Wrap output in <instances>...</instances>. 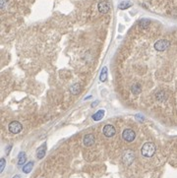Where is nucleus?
Returning <instances> with one entry per match:
<instances>
[{
    "label": "nucleus",
    "mask_w": 177,
    "mask_h": 178,
    "mask_svg": "<svg viewBox=\"0 0 177 178\" xmlns=\"http://www.w3.org/2000/svg\"><path fill=\"white\" fill-rule=\"evenodd\" d=\"M156 145L154 143L148 142L143 145V147L141 149V154L145 157H152L154 155V153H156Z\"/></svg>",
    "instance_id": "obj_1"
},
{
    "label": "nucleus",
    "mask_w": 177,
    "mask_h": 178,
    "mask_svg": "<svg viewBox=\"0 0 177 178\" xmlns=\"http://www.w3.org/2000/svg\"><path fill=\"white\" fill-rule=\"evenodd\" d=\"M169 46H170V43H169L168 41H166V39H159V41H158L154 43V47L156 51L163 52V51L166 50Z\"/></svg>",
    "instance_id": "obj_2"
},
{
    "label": "nucleus",
    "mask_w": 177,
    "mask_h": 178,
    "mask_svg": "<svg viewBox=\"0 0 177 178\" xmlns=\"http://www.w3.org/2000/svg\"><path fill=\"white\" fill-rule=\"evenodd\" d=\"M134 159H135V154L131 150L126 151L123 154V155H122V160H123V162L126 165H130L134 162Z\"/></svg>",
    "instance_id": "obj_3"
},
{
    "label": "nucleus",
    "mask_w": 177,
    "mask_h": 178,
    "mask_svg": "<svg viewBox=\"0 0 177 178\" xmlns=\"http://www.w3.org/2000/svg\"><path fill=\"white\" fill-rule=\"evenodd\" d=\"M8 129L13 134H18L23 129V126H22V124L19 121H12L8 126Z\"/></svg>",
    "instance_id": "obj_4"
},
{
    "label": "nucleus",
    "mask_w": 177,
    "mask_h": 178,
    "mask_svg": "<svg viewBox=\"0 0 177 178\" xmlns=\"http://www.w3.org/2000/svg\"><path fill=\"white\" fill-rule=\"evenodd\" d=\"M122 137H123V139L125 140L126 142L131 143L135 140L136 134L132 129H125L123 131V133H122Z\"/></svg>",
    "instance_id": "obj_5"
},
{
    "label": "nucleus",
    "mask_w": 177,
    "mask_h": 178,
    "mask_svg": "<svg viewBox=\"0 0 177 178\" xmlns=\"http://www.w3.org/2000/svg\"><path fill=\"white\" fill-rule=\"evenodd\" d=\"M103 135L105 136V137H107V138H111V137H113V136L115 135L116 130H115V128H114L112 125L107 124V125H105V126H104V127H103Z\"/></svg>",
    "instance_id": "obj_6"
},
{
    "label": "nucleus",
    "mask_w": 177,
    "mask_h": 178,
    "mask_svg": "<svg viewBox=\"0 0 177 178\" xmlns=\"http://www.w3.org/2000/svg\"><path fill=\"white\" fill-rule=\"evenodd\" d=\"M110 10V5H109L108 1L106 0H103L98 3V11L101 14H106L107 12Z\"/></svg>",
    "instance_id": "obj_7"
},
{
    "label": "nucleus",
    "mask_w": 177,
    "mask_h": 178,
    "mask_svg": "<svg viewBox=\"0 0 177 178\" xmlns=\"http://www.w3.org/2000/svg\"><path fill=\"white\" fill-rule=\"evenodd\" d=\"M154 98L160 102H163V101L167 100V93L163 90H159L154 93Z\"/></svg>",
    "instance_id": "obj_8"
},
{
    "label": "nucleus",
    "mask_w": 177,
    "mask_h": 178,
    "mask_svg": "<svg viewBox=\"0 0 177 178\" xmlns=\"http://www.w3.org/2000/svg\"><path fill=\"white\" fill-rule=\"evenodd\" d=\"M83 143L86 147H91V146H93L94 143V136L93 134L86 135L83 139Z\"/></svg>",
    "instance_id": "obj_9"
},
{
    "label": "nucleus",
    "mask_w": 177,
    "mask_h": 178,
    "mask_svg": "<svg viewBox=\"0 0 177 178\" xmlns=\"http://www.w3.org/2000/svg\"><path fill=\"white\" fill-rule=\"evenodd\" d=\"M142 90H143V88H142L141 84H139V83H135L134 85H132V87H131V91L135 96L140 95L142 93Z\"/></svg>",
    "instance_id": "obj_10"
},
{
    "label": "nucleus",
    "mask_w": 177,
    "mask_h": 178,
    "mask_svg": "<svg viewBox=\"0 0 177 178\" xmlns=\"http://www.w3.org/2000/svg\"><path fill=\"white\" fill-rule=\"evenodd\" d=\"M45 151H46V144L44 143V144L42 145L39 150H37V159H42V157L45 155Z\"/></svg>",
    "instance_id": "obj_11"
},
{
    "label": "nucleus",
    "mask_w": 177,
    "mask_h": 178,
    "mask_svg": "<svg viewBox=\"0 0 177 178\" xmlns=\"http://www.w3.org/2000/svg\"><path fill=\"white\" fill-rule=\"evenodd\" d=\"M70 91L73 96H78L80 93V91H81V86H80V84L79 83L74 84V85L70 88Z\"/></svg>",
    "instance_id": "obj_12"
},
{
    "label": "nucleus",
    "mask_w": 177,
    "mask_h": 178,
    "mask_svg": "<svg viewBox=\"0 0 177 178\" xmlns=\"http://www.w3.org/2000/svg\"><path fill=\"white\" fill-rule=\"evenodd\" d=\"M104 116V110H98L96 114L93 115V119L94 121H99L101 119H103Z\"/></svg>",
    "instance_id": "obj_13"
},
{
    "label": "nucleus",
    "mask_w": 177,
    "mask_h": 178,
    "mask_svg": "<svg viewBox=\"0 0 177 178\" xmlns=\"http://www.w3.org/2000/svg\"><path fill=\"white\" fill-rule=\"evenodd\" d=\"M33 166H34V162H28L25 166L23 167V172L24 173H30L33 169Z\"/></svg>",
    "instance_id": "obj_14"
},
{
    "label": "nucleus",
    "mask_w": 177,
    "mask_h": 178,
    "mask_svg": "<svg viewBox=\"0 0 177 178\" xmlns=\"http://www.w3.org/2000/svg\"><path fill=\"white\" fill-rule=\"evenodd\" d=\"M26 162V154L24 152H21L18 155V165H22Z\"/></svg>",
    "instance_id": "obj_15"
},
{
    "label": "nucleus",
    "mask_w": 177,
    "mask_h": 178,
    "mask_svg": "<svg viewBox=\"0 0 177 178\" xmlns=\"http://www.w3.org/2000/svg\"><path fill=\"white\" fill-rule=\"evenodd\" d=\"M106 79H107V68L103 67L101 74V77H99V80H101V82H105Z\"/></svg>",
    "instance_id": "obj_16"
},
{
    "label": "nucleus",
    "mask_w": 177,
    "mask_h": 178,
    "mask_svg": "<svg viewBox=\"0 0 177 178\" xmlns=\"http://www.w3.org/2000/svg\"><path fill=\"white\" fill-rule=\"evenodd\" d=\"M131 6H132V3L130 1H123V2H121V3L119 4V9L125 10L127 8H129V7H131Z\"/></svg>",
    "instance_id": "obj_17"
},
{
    "label": "nucleus",
    "mask_w": 177,
    "mask_h": 178,
    "mask_svg": "<svg viewBox=\"0 0 177 178\" xmlns=\"http://www.w3.org/2000/svg\"><path fill=\"white\" fill-rule=\"evenodd\" d=\"M149 24H151V22L149 21V20H147V19H143V20H141L140 22H139V26L141 27V28H148V27L149 26Z\"/></svg>",
    "instance_id": "obj_18"
},
{
    "label": "nucleus",
    "mask_w": 177,
    "mask_h": 178,
    "mask_svg": "<svg viewBox=\"0 0 177 178\" xmlns=\"http://www.w3.org/2000/svg\"><path fill=\"white\" fill-rule=\"evenodd\" d=\"M5 164H6V162H5L4 159H1V162H0V172H2L5 168Z\"/></svg>",
    "instance_id": "obj_19"
},
{
    "label": "nucleus",
    "mask_w": 177,
    "mask_h": 178,
    "mask_svg": "<svg viewBox=\"0 0 177 178\" xmlns=\"http://www.w3.org/2000/svg\"><path fill=\"white\" fill-rule=\"evenodd\" d=\"M98 101H96V102H93V103H92V106H93V107H94V106H96V104H98Z\"/></svg>",
    "instance_id": "obj_20"
},
{
    "label": "nucleus",
    "mask_w": 177,
    "mask_h": 178,
    "mask_svg": "<svg viewBox=\"0 0 177 178\" xmlns=\"http://www.w3.org/2000/svg\"><path fill=\"white\" fill-rule=\"evenodd\" d=\"M13 178H21V177H20L19 175H15V176H14Z\"/></svg>",
    "instance_id": "obj_21"
}]
</instances>
